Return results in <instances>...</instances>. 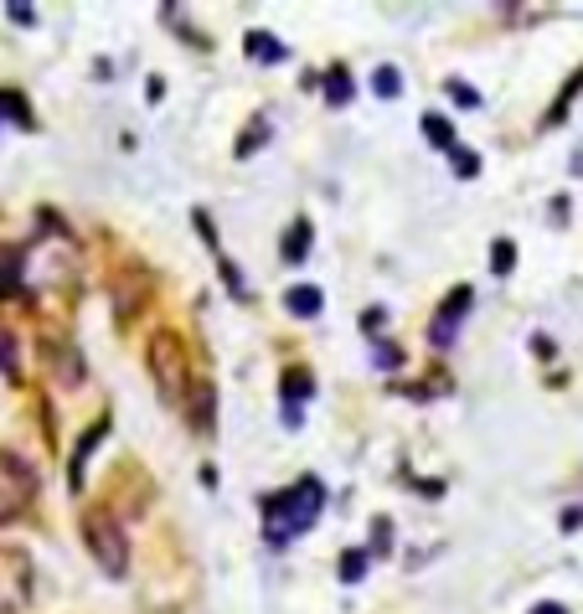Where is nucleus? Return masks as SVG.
Returning <instances> with one entry per match:
<instances>
[{"mask_svg":"<svg viewBox=\"0 0 583 614\" xmlns=\"http://www.w3.org/2000/svg\"><path fill=\"white\" fill-rule=\"evenodd\" d=\"M320 506H326V486H320L316 475L295 480L289 490H279V496L268 501V537H274V542H289V537L310 532L320 517Z\"/></svg>","mask_w":583,"mask_h":614,"instance_id":"f257e3e1","label":"nucleus"},{"mask_svg":"<svg viewBox=\"0 0 583 614\" xmlns=\"http://www.w3.org/2000/svg\"><path fill=\"white\" fill-rule=\"evenodd\" d=\"M150 378H156L160 388V403H171V409H187L191 403V362H187V341L176 331H156L150 336Z\"/></svg>","mask_w":583,"mask_h":614,"instance_id":"f03ea898","label":"nucleus"},{"mask_svg":"<svg viewBox=\"0 0 583 614\" xmlns=\"http://www.w3.org/2000/svg\"><path fill=\"white\" fill-rule=\"evenodd\" d=\"M78 527H83L88 552L98 558V568H104L109 579H125L129 573V537H125V527H119V517L104 511V506H94V511H83Z\"/></svg>","mask_w":583,"mask_h":614,"instance_id":"7ed1b4c3","label":"nucleus"},{"mask_svg":"<svg viewBox=\"0 0 583 614\" xmlns=\"http://www.w3.org/2000/svg\"><path fill=\"white\" fill-rule=\"evenodd\" d=\"M36 594V563L26 548L0 542V614H26Z\"/></svg>","mask_w":583,"mask_h":614,"instance_id":"20e7f679","label":"nucleus"},{"mask_svg":"<svg viewBox=\"0 0 583 614\" xmlns=\"http://www.w3.org/2000/svg\"><path fill=\"white\" fill-rule=\"evenodd\" d=\"M32 501H36V470L21 455H6V449H0V527L17 521Z\"/></svg>","mask_w":583,"mask_h":614,"instance_id":"39448f33","label":"nucleus"},{"mask_svg":"<svg viewBox=\"0 0 583 614\" xmlns=\"http://www.w3.org/2000/svg\"><path fill=\"white\" fill-rule=\"evenodd\" d=\"M465 310H470V289H455V295L444 299V310L434 316V326H428V341H434L439 351L459 336V326H465Z\"/></svg>","mask_w":583,"mask_h":614,"instance_id":"423d86ee","label":"nucleus"},{"mask_svg":"<svg viewBox=\"0 0 583 614\" xmlns=\"http://www.w3.org/2000/svg\"><path fill=\"white\" fill-rule=\"evenodd\" d=\"M243 52H248V57H258L264 67H274V63H284V57H289V52H284V42H274L268 32H248V36H243Z\"/></svg>","mask_w":583,"mask_h":614,"instance_id":"0eeeda50","label":"nucleus"},{"mask_svg":"<svg viewBox=\"0 0 583 614\" xmlns=\"http://www.w3.org/2000/svg\"><path fill=\"white\" fill-rule=\"evenodd\" d=\"M284 305H289V316L310 320V316H320V289L316 284H295V289L284 295Z\"/></svg>","mask_w":583,"mask_h":614,"instance_id":"6e6552de","label":"nucleus"},{"mask_svg":"<svg viewBox=\"0 0 583 614\" xmlns=\"http://www.w3.org/2000/svg\"><path fill=\"white\" fill-rule=\"evenodd\" d=\"M109 434V419H98L88 434H83V444H78V455H73V486H83V465H88V455L98 449V440Z\"/></svg>","mask_w":583,"mask_h":614,"instance_id":"1a4fd4ad","label":"nucleus"},{"mask_svg":"<svg viewBox=\"0 0 583 614\" xmlns=\"http://www.w3.org/2000/svg\"><path fill=\"white\" fill-rule=\"evenodd\" d=\"M191 398H197V403H187V413H191V424L197 428H212V382H197V388H191Z\"/></svg>","mask_w":583,"mask_h":614,"instance_id":"9d476101","label":"nucleus"},{"mask_svg":"<svg viewBox=\"0 0 583 614\" xmlns=\"http://www.w3.org/2000/svg\"><path fill=\"white\" fill-rule=\"evenodd\" d=\"M326 98H331L336 109L351 104V73H347V67H331V73H326Z\"/></svg>","mask_w":583,"mask_h":614,"instance_id":"9b49d317","label":"nucleus"},{"mask_svg":"<svg viewBox=\"0 0 583 614\" xmlns=\"http://www.w3.org/2000/svg\"><path fill=\"white\" fill-rule=\"evenodd\" d=\"M424 135H428V140H434V145H439V150H449V156H455V150H459V145H455V129L444 125L439 114H428V119H424Z\"/></svg>","mask_w":583,"mask_h":614,"instance_id":"f8f14e48","label":"nucleus"},{"mask_svg":"<svg viewBox=\"0 0 583 614\" xmlns=\"http://www.w3.org/2000/svg\"><path fill=\"white\" fill-rule=\"evenodd\" d=\"M0 372L6 378H21V362H17V336L0 326Z\"/></svg>","mask_w":583,"mask_h":614,"instance_id":"ddd939ff","label":"nucleus"},{"mask_svg":"<svg viewBox=\"0 0 583 614\" xmlns=\"http://www.w3.org/2000/svg\"><path fill=\"white\" fill-rule=\"evenodd\" d=\"M305 248H310V222H295V233L284 237V258H295V264H300Z\"/></svg>","mask_w":583,"mask_h":614,"instance_id":"4468645a","label":"nucleus"},{"mask_svg":"<svg viewBox=\"0 0 583 614\" xmlns=\"http://www.w3.org/2000/svg\"><path fill=\"white\" fill-rule=\"evenodd\" d=\"M289 398H295V403L310 398V372H300V367H295V372H284V403H289Z\"/></svg>","mask_w":583,"mask_h":614,"instance_id":"2eb2a0df","label":"nucleus"},{"mask_svg":"<svg viewBox=\"0 0 583 614\" xmlns=\"http://www.w3.org/2000/svg\"><path fill=\"white\" fill-rule=\"evenodd\" d=\"M490 264H496V274H511V264H517V248H511V243H496V248H490Z\"/></svg>","mask_w":583,"mask_h":614,"instance_id":"dca6fc26","label":"nucleus"},{"mask_svg":"<svg viewBox=\"0 0 583 614\" xmlns=\"http://www.w3.org/2000/svg\"><path fill=\"white\" fill-rule=\"evenodd\" d=\"M362 573H367V552H347V563H341V579L357 583Z\"/></svg>","mask_w":583,"mask_h":614,"instance_id":"f3484780","label":"nucleus"},{"mask_svg":"<svg viewBox=\"0 0 583 614\" xmlns=\"http://www.w3.org/2000/svg\"><path fill=\"white\" fill-rule=\"evenodd\" d=\"M449 94H455L459 104H465V109H480V94H475L470 83H459V78H449Z\"/></svg>","mask_w":583,"mask_h":614,"instance_id":"a211bd4d","label":"nucleus"},{"mask_svg":"<svg viewBox=\"0 0 583 614\" xmlns=\"http://www.w3.org/2000/svg\"><path fill=\"white\" fill-rule=\"evenodd\" d=\"M372 83H378L382 98H398V73H393V67H378V78H372Z\"/></svg>","mask_w":583,"mask_h":614,"instance_id":"6ab92c4d","label":"nucleus"},{"mask_svg":"<svg viewBox=\"0 0 583 614\" xmlns=\"http://www.w3.org/2000/svg\"><path fill=\"white\" fill-rule=\"evenodd\" d=\"M398 362H403V357H398V347H388V341H382V347H378V367H398Z\"/></svg>","mask_w":583,"mask_h":614,"instance_id":"aec40b11","label":"nucleus"},{"mask_svg":"<svg viewBox=\"0 0 583 614\" xmlns=\"http://www.w3.org/2000/svg\"><path fill=\"white\" fill-rule=\"evenodd\" d=\"M455 166H459V176H475L480 166H475V156H465V150H455Z\"/></svg>","mask_w":583,"mask_h":614,"instance_id":"412c9836","label":"nucleus"},{"mask_svg":"<svg viewBox=\"0 0 583 614\" xmlns=\"http://www.w3.org/2000/svg\"><path fill=\"white\" fill-rule=\"evenodd\" d=\"M11 21H17V27H32V6H11Z\"/></svg>","mask_w":583,"mask_h":614,"instance_id":"4be33fe9","label":"nucleus"},{"mask_svg":"<svg viewBox=\"0 0 583 614\" xmlns=\"http://www.w3.org/2000/svg\"><path fill=\"white\" fill-rule=\"evenodd\" d=\"M17 279H21V268H17V274H0V295H11V289H17Z\"/></svg>","mask_w":583,"mask_h":614,"instance_id":"5701e85b","label":"nucleus"},{"mask_svg":"<svg viewBox=\"0 0 583 614\" xmlns=\"http://www.w3.org/2000/svg\"><path fill=\"white\" fill-rule=\"evenodd\" d=\"M532 614H563V604H542V610H532Z\"/></svg>","mask_w":583,"mask_h":614,"instance_id":"b1692460","label":"nucleus"}]
</instances>
